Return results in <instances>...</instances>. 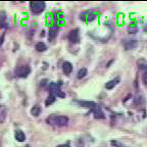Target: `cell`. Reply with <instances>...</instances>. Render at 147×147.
<instances>
[{"instance_id": "cell-9", "label": "cell", "mask_w": 147, "mask_h": 147, "mask_svg": "<svg viewBox=\"0 0 147 147\" xmlns=\"http://www.w3.org/2000/svg\"><path fill=\"white\" fill-rule=\"evenodd\" d=\"M7 115V109L4 105H0V125L3 124L6 119Z\"/></svg>"}, {"instance_id": "cell-19", "label": "cell", "mask_w": 147, "mask_h": 147, "mask_svg": "<svg viewBox=\"0 0 147 147\" xmlns=\"http://www.w3.org/2000/svg\"><path fill=\"white\" fill-rule=\"evenodd\" d=\"M142 81L145 85H147V67L144 69V73H143V75H142Z\"/></svg>"}, {"instance_id": "cell-7", "label": "cell", "mask_w": 147, "mask_h": 147, "mask_svg": "<svg viewBox=\"0 0 147 147\" xmlns=\"http://www.w3.org/2000/svg\"><path fill=\"white\" fill-rule=\"evenodd\" d=\"M62 71H63V73L65 75H69L71 73V71H73V65H71V62L64 61L62 63Z\"/></svg>"}, {"instance_id": "cell-4", "label": "cell", "mask_w": 147, "mask_h": 147, "mask_svg": "<svg viewBox=\"0 0 147 147\" xmlns=\"http://www.w3.org/2000/svg\"><path fill=\"white\" fill-rule=\"evenodd\" d=\"M50 95H53L54 97H60V98H63L65 96V94L60 90V84L57 83L50 84Z\"/></svg>"}, {"instance_id": "cell-8", "label": "cell", "mask_w": 147, "mask_h": 147, "mask_svg": "<svg viewBox=\"0 0 147 147\" xmlns=\"http://www.w3.org/2000/svg\"><path fill=\"white\" fill-rule=\"evenodd\" d=\"M14 138H16V140L18 141V142H24L26 140V135L21 130H16V133H14Z\"/></svg>"}, {"instance_id": "cell-1", "label": "cell", "mask_w": 147, "mask_h": 147, "mask_svg": "<svg viewBox=\"0 0 147 147\" xmlns=\"http://www.w3.org/2000/svg\"><path fill=\"white\" fill-rule=\"evenodd\" d=\"M47 124L52 125L54 127H63L69 123V117L65 115H51L46 119Z\"/></svg>"}, {"instance_id": "cell-5", "label": "cell", "mask_w": 147, "mask_h": 147, "mask_svg": "<svg viewBox=\"0 0 147 147\" xmlns=\"http://www.w3.org/2000/svg\"><path fill=\"white\" fill-rule=\"evenodd\" d=\"M69 40L71 42V43H79V42H80V35H79L78 29H75V30L69 32Z\"/></svg>"}, {"instance_id": "cell-12", "label": "cell", "mask_w": 147, "mask_h": 147, "mask_svg": "<svg viewBox=\"0 0 147 147\" xmlns=\"http://www.w3.org/2000/svg\"><path fill=\"white\" fill-rule=\"evenodd\" d=\"M137 46V42L135 40H131V41H126L125 42V48L127 50H130V49H134Z\"/></svg>"}, {"instance_id": "cell-6", "label": "cell", "mask_w": 147, "mask_h": 147, "mask_svg": "<svg viewBox=\"0 0 147 147\" xmlns=\"http://www.w3.org/2000/svg\"><path fill=\"white\" fill-rule=\"evenodd\" d=\"M92 113H94V117H96V119H104V113L103 111H102V109H101V107L99 105H95L94 107L92 108Z\"/></svg>"}, {"instance_id": "cell-3", "label": "cell", "mask_w": 147, "mask_h": 147, "mask_svg": "<svg viewBox=\"0 0 147 147\" xmlns=\"http://www.w3.org/2000/svg\"><path fill=\"white\" fill-rule=\"evenodd\" d=\"M31 73V69L29 65H20L16 69L14 74L16 76L20 77V78H27Z\"/></svg>"}, {"instance_id": "cell-10", "label": "cell", "mask_w": 147, "mask_h": 147, "mask_svg": "<svg viewBox=\"0 0 147 147\" xmlns=\"http://www.w3.org/2000/svg\"><path fill=\"white\" fill-rule=\"evenodd\" d=\"M119 83V78H115V79H113V80H110V81H108V82H106L105 88L108 90L113 89V88H115V86H117Z\"/></svg>"}, {"instance_id": "cell-11", "label": "cell", "mask_w": 147, "mask_h": 147, "mask_svg": "<svg viewBox=\"0 0 147 147\" xmlns=\"http://www.w3.org/2000/svg\"><path fill=\"white\" fill-rule=\"evenodd\" d=\"M6 27V13L4 11H0V29Z\"/></svg>"}, {"instance_id": "cell-21", "label": "cell", "mask_w": 147, "mask_h": 147, "mask_svg": "<svg viewBox=\"0 0 147 147\" xmlns=\"http://www.w3.org/2000/svg\"><path fill=\"white\" fill-rule=\"evenodd\" d=\"M111 144L115 147H127V146H125V145H123L122 143L117 142V141H111Z\"/></svg>"}, {"instance_id": "cell-16", "label": "cell", "mask_w": 147, "mask_h": 147, "mask_svg": "<svg viewBox=\"0 0 147 147\" xmlns=\"http://www.w3.org/2000/svg\"><path fill=\"white\" fill-rule=\"evenodd\" d=\"M40 113H41V107H40L39 105L33 106V108L31 109V115H32L33 117H38V115H40Z\"/></svg>"}, {"instance_id": "cell-22", "label": "cell", "mask_w": 147, "mask_h": 147, "mask_svg": "<svg viewBox=\"0 0 147 147\" xmlns=\"http://www.w3.org/2000/svg\"><path fill=\"white\" fill-rule=\"evenodd\" d=\"M3 42H4V34H3L2 36L0 37V47H1V46H2Z\"/></svg>"}, {"instance_id": "cell-15", "label": "cell", "mask_w": 147, "mask_h": 147, "mask_svg": "<svg viewBox=\"0 0 147 147\" xmlns=\"http://www.w3.org/2000/svg\"><path fill=\"white\" fill-rule=\"evenodd\" d=\"M80 105L84 106V107H87V108H93L96 104L94 103V102H90V101H77Z\"/></svg>"}, {"instance_id": "cell-23", "label": "cell", "mask_w": 147, "mask_h": 147, "mask_svg": "<svg viewBox=\"0 0 147 147\" xmlns=\"http://www.w3.org/2000/svg\"><path fill=\"white\" fill-rule=\"evenodd\" d=\"M57 147H69V143H67V144H60V145H58Z\"/></svg>"}, {"instance_id": "cell-17", "label": "cell", "mask_w": 147, "mask_h": 147, "mask_svg": "<svg viewBox=\"0 0 147 147\" xmlns=\"http://www.w3.org/2000/svg\"><path fill=\"white\" fill-rule=\"evenodd\" d=\"M88 71L85 69V67H83V69H81L80 71H78V75H77V78L78 79H83L84 77H86V75H87Z\"/></svg>"}, {"instance_id": "cell-13", "label": "cell", "mask_w": 147, "mask_h": 147, "mask_svg": "<svg viewBox=\"0 0 147 147\" xmlns=\"http://www.w3.org/2000/svg\"><path fill=\"white\" fill-rule=\"evenodd\" d=\"M56 35H57V30H56V28L55 27L50 28V30H49V33H48V40L49 41H52L55 37H56Z\"/></svg>"}, {"instance_id": "cell-14", "label": "cell", "mask_w": 147, "mask_h": 147, "mask_svg": "<svg viewBox=\"0 0 147 147\" xmlns=\"http://www.w3.org/2000/svg\"><path fill=\"white\" fill-rule=\"evenodd\" d=\"M35 49H36L38 52H44V51L47 49V46L45 45V43L43 42H38L35 46Z\"/></svg>"}, {"instance_id": "cell-2", "label": "cell", "mask_w": 147, "mask_h": 147, "mask_svg": "<svg viewBox=\"0 0 147 147\" xmlns=\"http://www.w3.org/2000/svg\"><path fill=\"white\" fill-rule=\"evenodd\" d=\"M30 9L31 11L34 14H39L45 9V2H37V1H33L30 2Z\"/></svg>"}, {"instance_id": "cell-20", "label": "cell", "mask_w": 147, "mask_h": 147, "mask_svg": "<svg viewBox=\"0 0 147 147\" xmlns=\"http://www.w3.org/2000/svg\"><path fill=\"white\" fill-rule=\"evenodd\" d=\"M97 14H98L97 12H91V13L89 14V16H88V20H87V21H90V22L93 21V20H94V18H96Z\"/></svg>"}, {"instance_id": "cell-18", "label": "cell", "mask_w": 147, "mask_h": 147, "mask_svg": "<svg viewBox=\"0 0 147 147\" xmlns=\"http://www.w3.org/2000/svg\"><path fill=\"white\" fill-rule=\"evenodd\" d=\"M54 101H55V97L53 96V95H49L48 98L46 99V101H45V105L46 106H49L50 104H52Z\"/></svg>"}]
</instances>
